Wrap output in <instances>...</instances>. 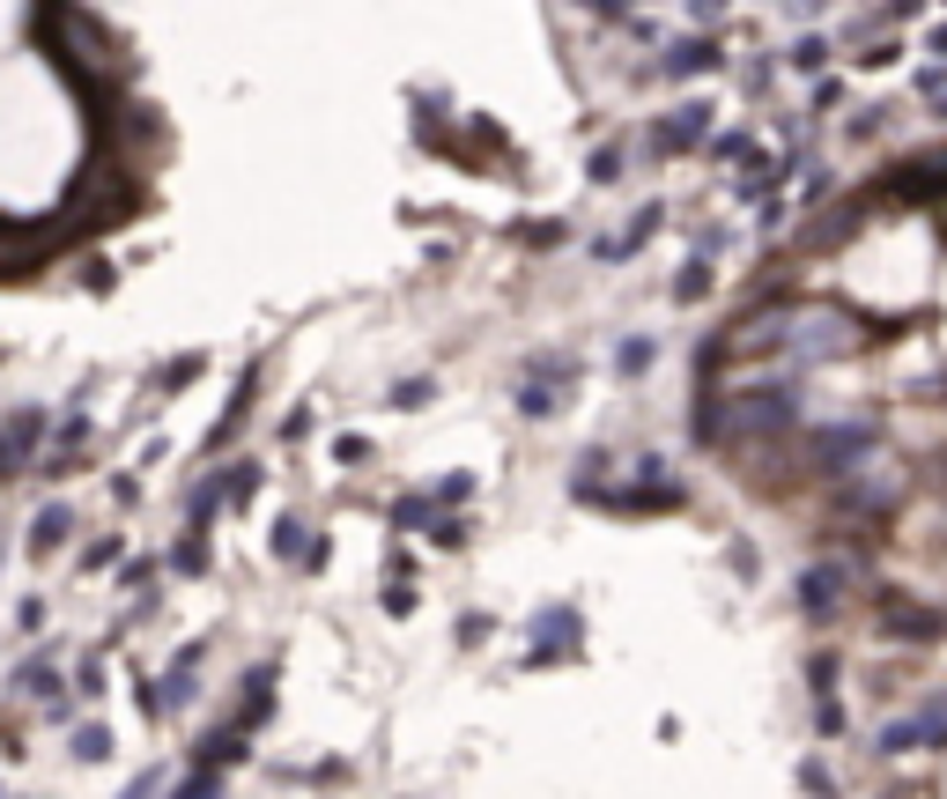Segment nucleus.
<instances>
[{
	"instance_id": "f257e3e1",
	"label": "nucleus",
	"mask_w": 947,
	"mask_h": 799,
	"mask_svg": "<svg viewBox=\"0 0 947 799\" xmlns=\"http://www.w3.org/2000/svg\"><path fill=\"white\" fill-rule=\"evenodd\" d=\"M0 15H23V0H0ZM60 208H67V193L44 185L23 156L0 149V237H8V230H30V237H38V230H60V222H52Z\"/></svg>"
}]
</instances>
